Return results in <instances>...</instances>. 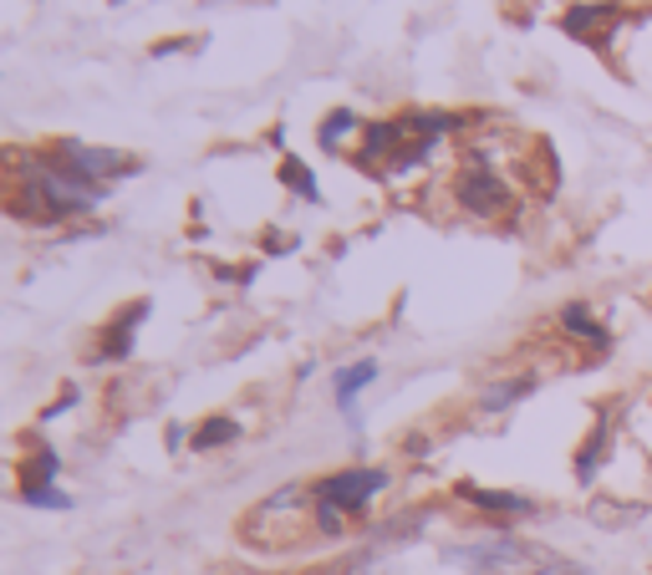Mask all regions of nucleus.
<instances>
[{
    "mask_svg": "<svg viewBox=\"0 0 652 575\" xmlns=\"http://www.w3.org/2000/svg\"><path fill=\"white\" fill-rule=\"evenodd\" d=\"M448 555L480 575H556V571H566L551 551H541L531 539H515V535H484V539H470V545H454Z\"/></svg>",
    "mask_w": 652,
    "mask_h": 575,
    "instance_id": "obj_1",
    "label": "nucleus"
},
{
    "mask_svg": "<svg viewBox=\"0 0 652 575\" xmlns=\"http://www.w3.org/2000/svg\"><path fill=\"white\" fill-rule=\"evenodd\" d=\"M454 199H460V209L464 215H474V219H500V215H510V205H515L510 184L500 179L480 153L464 158L460 179H454Z\"/></svg>",
    "mask_w": 652,
    "mask_h": 575,
    "instance_id": "obj_2",
    "label": "nucleus"
},
{
    "mask_svg": "<svg viewBox=\"0 0 652 575\" xmlns=\"http://www.w3.org/2000/svg\"><path fill=\"white\" fill-rule=\"evenodd\" d=\"M383 489H387L383 468H342V474H326L312 494L322 504H332V509H342V515H363Z\"/></svg>",
    "mask_w": 652,
    "mask_h": 575,
    "instance_id": "obj_3",
    "label": "nucleus"
},
{
    "mask_svg": "<svg viewBox=\"0 0 652 575\" xmlns=\"http://www.w3.org/2000/svg\"><path fill=\"white\" fill-rule=\"evenodd\" d=\"M51 153H57V163H67L72 174H82V179H92V184L118 179V174H134L138 168L134 153H118V148H87V143H77V138H61Z\"/></svg>",
    "mask_w": 652,
    "mask_h": 575,
    "instance_id": "obj_4",
    "label": "nucleus"
},
{
    "mask_svg": "<svg viewBox=\"0 0 652 575\" xmlns=\"http://www.w3.org/2000/svg\"><path fill=\"white\" fill-rule=\"evenodd\" d=\"M622 6H612V0H602V6H571L566 11V37L586 41V47H606V37H612L616 26H622Z\"/></svg>",
    "mask_w": 652,
    "mask_h": 575,
    "instance_id": "obj_5",
    "label": "nucleus"
},
{
    "mask_svg": "<svg viewBox=\"0 0 652 575\" xmlns=\"http://www.w3.org/2000/svg\"><path fill=\"white\" fill-rule=\"evenodd\" d=\"M148 316V300H134V306H128V316H112L108 321V331H102V347L92 351L97 361H118V357H128V351H134V331H138V321H144Z\"/></svg>",
    "mask_w": 652,
    "mask_h": 575,
    "instance_id": "obj_6",
    "label": "nucleus"
},
{
    "mask_svg": "<svg viewBox=\"0 0 652 575\" xmlns=\"http://www.w3.org/2000/svg\"><path fill=\"white\" fill-rule=\"evenodd\" d=\"M460 499H470L484 515H535V499L505 494V489H480V484H460Z\"/></svg>",
    "mask_w": 652,
    "mask_h": 575,
    "instance_id": "obj_7",
    "label": "nucleus"
},
{
    "mask_svg": "<svg viewBox=\"0 0 652 575\" xmlns=\"http://www.w3.org/2000/svg\"><path fill=\"white\" fill-rule=\"evenodd\" d=\"M606 454H612V418L602 413V418H596V428H592V438H586V444H581V454H576V479L592 484Z\"/></svg>",
    "mask_w": 652,
    "mask_h": 575,
    "instance_id": "obj_8",
    "label": "nucleus"
},
{
    "mask_svg": "<svg viewBox=\"0 0 652 575\" xmlns=\"http://www.w3.org/2000/svg\"><path fill=\"white\" fill-rule=\"evenodd\" d=\"M535 393V377L525 371V377H505V383H490L480 393V408L484 413H505V408H515L520 397H531Z\"/></svg>",
    "mask_w": 652,
    "mask_h": 575,
    "instance_id": "obj_9",
    "label": "nucleus"
},
{
    "mask_svg": "<svg viewBox=\"0 0 652 575\" xmlns=\"http://www.w3.org/2000/svg\"><path fill=\"white\" fill-rule=\"evenodd\" d=\"M592 525H602V529H628V525H638V519H648V504H628V499H592Z\"/></svg>",
    "mask_w": 652,
    "mask_h": 575,
    "instance_id": "obj_10",
    "label": "nucleus"
},
{
    "mask_svg": "<svg viewBox=\"0 0 652 575\" xmlns=\"http://www.w3.org/2000/svg\"><path fill=\"white\" fill-rule=\"evenodd\" d=\"M41 489H57V454L47 444L26 458V468H21V499L26 494H41Z\"/></svg>",
    "mask_w": 652,
    "mask_h": 575,
    "instance_id": "obj_11",
    "label": "nucleus"
},
{
    "mask_svg": "<svg viewBox=\"0 0 652 575\" xmlns=\"http://www.w3.org/2000/svg\"><path fill=\"white\" fill-rule=\"evenodd\" d=\"M561 326H566L571 336H581L586 347H596V351H602L606 341H612V331H606V326L596 321V316L586 311V306H566V311H561Z\"/></svg>",
    "mask_w": 652,
    "mask_h": 575,
    "instance_id": "obj_12",
    "label": "nucleus"
},
{
    "mask_svg": "<svg viewBox=\"0 0 652 575\" xmlns=\"http://www.w3.org/2000/svg\"><path fill=\"white\" fill-rule=\"evenodd\" d=\"M235 438H240V423L235 418H209L194 428V448H199V454H205V448H225V444H235Z\"/></svg>",
    "mask_w": 652,
    "mask_h": 575,
    "instance_id": "obj_13",
    "label": "nucleus"
},
{
    "mask_svg": "<svg viewBox=\"0 0 652 575\" xmlns=\"http://www.w3.org/2000/svg\"><path fill=\"white\" fill-rule=\"evenodd\" d=\"M373 377H377V361H352L347 371H337V403L342 408H352V397L363 393Z\"/></svg>",
    "mask_w": 652,
    "mask_h": 575,
    "instance_id": "obj_14",
    "label": "nucleus"
},
{
    "mask_svg": "<svg viewBox=\"0 0 652 575\" xmlns=\"http://www.w3.org/2000/svg\"><path fill=\"white\" fill-rule=\"evenodd\" d=\"M280 184H290L306 205H316V199H322V189H316V179H312V168H306L302 158H286V163H280Z\"/></svg>",
    "mask_w": 652,
    "mask_h": 575,
    "instance_id": "obj_15",
    "label": "nucleus"
},
{
    "mask_svg": "<svg viewBox=\"0 0 652 575\" xmlns=\"http://www.w3.org/2000/svg\"><path fill=\"white\" fill-rule=\"evenodd\" d=\"M347 128H357V118H352L347 108H337L332 118L322 122V148H337V143H342V132H347Z\"/></svg>",
    "mask_w": 652,
    "mask_h": 575,
    "instance_id": "obj_16",
    "label": "nucleus"
}]
</instances>
